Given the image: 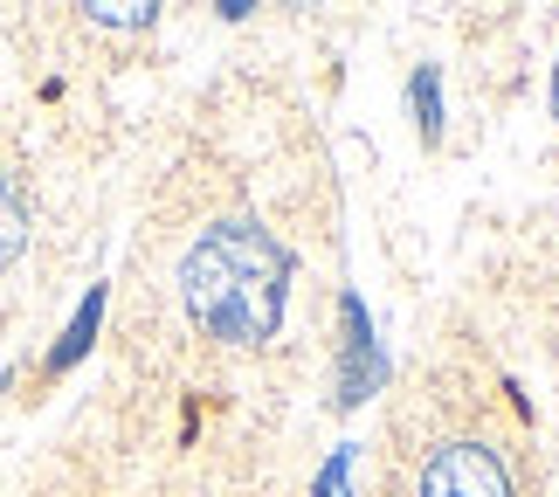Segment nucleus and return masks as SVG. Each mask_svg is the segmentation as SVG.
I'll list each match as a JSON object with an SVG mask.
<instances>
[{
  "label": "nucleus",
  "mask_w": 559,
  "mask_h": 497,
  "mask_svg": "<svg viewBox=\"0 0 559 497\" xmlns=\"http://www.w3.org/2000/svg\"><path fill=\"white\" fill-rule=\"evenodd\" d=\"M290 291V256L263 222H214L193 235V249L180 256V305L207 339L222 345H263L284 318Z\"/></svg>",
  "instance_id": "nucleus-1"
},
{
  "label": "nucleus",
  "mask_w": 559,
  "mask_h": 497,
  "mask_svg": "<svg viewBox=\"0 0 559 497\" xmlns=\"http://www.w3.org/2000/svg\"><path fill=\"white\" fill-rule=\"evenodd\" d=\"M421 497H511V470L490 442H442L421 463Z\"/></svg>",
  "instance_id": "nucleus-2"
},
{
  "label": "nucleus",
  "mask_w": 559,
  "mask_h": 497,
  "mask_svg": "<svg viewBox=\"0 0 559 497\" xmlns=\"http://www.w3.org/2000/svg\"><path fill=\"white\" fill-rule=\"evenodd\" d=\"M21 242H28V201H21V180L0 166V270L21 256Z\"/></svg>",
  "instance_id": "nucleus-3"
},
{
  "label": "nucleus",
  "mask_w": 559,
  "mask_h": 497,
  "mask_svg": "<svg viewBox=\"0 0 559 497\" xmlns=\"http://www.w3.org/2000/svg\"><path fill=\"white\" fill-rule=\"evenodd\" d=\"M552 118H559V62H552Z\"/></svg>",
  "instance_id": "nucleus-4"
}]
</instances>
